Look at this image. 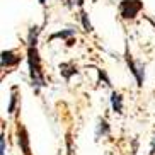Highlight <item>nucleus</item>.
Instances as JSON below:
<instances>
[{
  "mask_svg": "<svg viewBox=\"0 0 155 155\" xmlns=\"http://www.w3.org/2000/svg\"><path fill=\"white\" fill-rule=\"evenodd\" d=\"M28 63H29V75H31L32 85L45 87L46 82H45V77H43L41 60H39L38 48H28Z\"/></svg>",
  "mask_w": 155,
  "mask_h": 155,
  "instance_id": "nucleus-1",
  "label": "nucleus"
},
{
  "mask_svg": "<svg viewBox=\"0 0 155 155\" xmlns=\"http://www.w3.org/2000/svg\"><path fill=\"white\" fill-rule=\"evenodd\" d=\"M141 9H143V4L140 0H121L119 4V14L123 19H135Z\"/></svg>",
  "mask_w": 155,
  "mask_h": 155,
  "instance_id": "nucleus-2",
  "label": "nucleus"
},
{
  "mask_svg": "<svg viewBox=\"0 0 155 155\" xmlns=\"http://www.w3.org/2000/svg\"><path fill=\"white\" fill-rule=\"evenodd\" d=\"M21 63V56L15 53L14 50L9 51H2V67H15V65Z\"/></svg>",
  "mask_w": 155,
  "mask_h": 155,
  "instance_id": "nucleus-3",
  "label": "nucleus"
},
{
  "mask_svg": "<svg viewBox=\"0 0 155 155\" xmlns=\"http://www.w3.org/2000/svg\"><path fill=\"white\" fill-rule=\"evenodd\" d=\"M128 60V65H130V70H131V73L135 75V78H137V82H138V87L143 85V77H145V72H143V67H141L140 63H135L131 58H130V55L126 56Z\"/></svg>",
  "mask_w": 155,
  "mask_h": 155,
  "instance_id": "nucleus-4",
  "label": "nucleus"
},
{
  "mask_svg": "<svg viewBox=\"0 0 155 155\" xmlns=\"http://www.w3.org/2000/svg\"><path fill=\"white\" fill-rule=\"evenodd\" d=\"M19 145L24 155H31V148H29V137L24 126H19Z\"/></svg>",
  "mask_w": 155,
  "mask_h": 155,
  "instance_id": "nucleus-5",
  "label": "nucleus"
},
{
  "mask_svg": "<svg viewBox=\"0 0 155 155\" xmlns=\"http://www.w3.org/2000/svg\"><path fill=\"white\" fill-rule=\"evenodd\" d=\"M111 106H113L114 113H118V114L123 113V97H121L119 92L114 91L113 94H111Z\"/></svg>",
  "mask_w": 155,
  "mask_h": 155,
  "instance_id": "nucleus-6",
  "label": "nucleus"
},
{
  "mask_svg": "<svg viewBox=\"0 0 155 155\" xmlns=\"http://www.w3.org/2000/svg\"><path fill=\"white\" fill-rule=\"evenodd\" d=\"M101 133H102V137L109 135V124H107V121H106V119L99 121V124H97V137H101Z\"/></svg>",
  "mask_w": 155,
  "mask_h": 155,
  "instance_id": "nucleus-7",
  "label": "nucleus"
},
{
  "mask_svg": "<svg viewBox=\"0 0 155 155\" xmlns=\"http://www.w3.org/2000/svg\"><path fill=\"white\" fill-rule=\"evenodd\" d=\"M80 19H82L84 29H85L87 32H91L92 31V24H91V21H89V15H87L85 10H80Z\"/></svg>",
  "mask_w": 155,
  "mask_h": 155,
  "instance_id": "nucleus-8",
  "label": "nucleus"
},
{
  "mask_svg": "<svg viewBox=\"0 0 155 155\" xmlns=\"http://www.w3.org/2000/svg\"><path fill=\"white\" fill-rule=\"evenodd\" d=\"M75 34V29H68V31H60L56 34L51 36V39H55V38H68V36H73Z\"/></svg>",
  "mask_w": 155,
  "mask_h": 155,
  "instance_id": "nucleus-9",
  "label": "nucleus"
},
{
  "mask_svg": "<svg viewBox=\"0 0 155 155\" xmlns=\"http://www.w3.org/2000/svg\"><path fill=\"white\" fill-rule=\"evenodd\" d=\"M15 101H17V96H15V91H14V92H12V96H10V104H9V109H7V113H9V114H12V113H14Z\"/></svg>",
  "mask_w": 155,
  "mask_h": 155,
  "instance_id": "nucleus-10",
  "label": "nucleus"
},
{
  "mask_svg": "<svg viewBox=\"0 0 155 155\" xmlns=\"http://www.w3.org/2000/svg\"><path fill=\"white\" fill-rule=\"evenodd\" d=\"M150 155H155V143H153V147H152V150H150Z\"/></svg>",
  "mask_w": 155,
  "mask_h": 155,
  "instance_id": "nucleus-11",
  "label": "nucleus"
},
{
  "mask_svg": "<svg viewBox=\"0 0 155 155\" xmlns=\"http://www.w3.org/2000/svg\"><path fill=\"white\" fill-rule=\"evenodd\" d=\"M39 4H46V0H39Z\"/></svg>",
  "mask_w": 155,
  "mask_h": 155,
  "instance_id": "nucleus-12",
  "label": "nucleus"
}]
</instances>
